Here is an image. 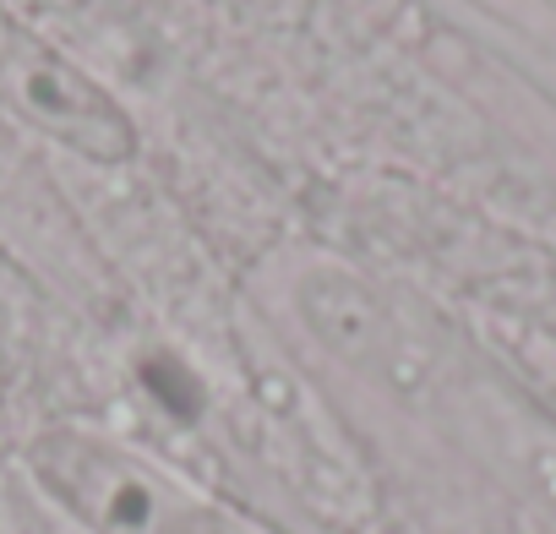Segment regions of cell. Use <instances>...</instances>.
Returning <instances> with one entry per match:
<instances>
[{
  "label": "cell",
  "mask_w": 556,
  "mask_h": 534,
  "mask_svg": "<svg viewBox=\"0 0 556 534\" xmlns=\"http://www.w3.org/2000/svg\"><path fill=\"white\" fill-rule=\"evenodd\" d=\"M207 534H262V529H251V523H218V518H213Z\"/></svg>",
  "instance_id": "6da1fadb"
}]
</instances>
